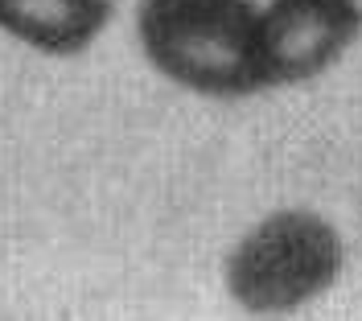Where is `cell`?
<instances>
[{"label":"cell","instance_id":"obj_1","mask_svg":"<svg viewBox=\"0 0 362 321\" xmlns=\"http://www.w3.org/2000/svg\"><path fill=\"white\" fill-rule=\"evenodd\" d=\"M346 272L341 230L309 206L264 214L226 252V297L251 317L296 313L325 297Z\"/></svg>","mask_w":362,"mask_h":321},{"label":"cell","instance_id":"obj_2","mask_svg":"<svg viewBox=\"0 0 362 321\" xmlns=\"http://www.w3.org/2000/svg\"><path fill=\"white\" fill-rule=\"evenodd\" d=\"M136 37L160 78L206 99H243L264 91L255 21L230 0L140 4Z\"/></svg>","mask_w":362,"mask_h":321},{"label":"cell","instance_id":"obj_3","mask_svg":"<svg viewBox=\"0 0 362 321\" xmlns=\"http://www.w3.org/2000/svg\"><path fill=\"white\" fill-rule=\"evenodd\" d=\"M362 37L358 0H272L255 17L264 87H300L334 70Z\"/></svg>","mask_w":362,"mask_h":321},{"label":"cell","instance_id":"obj_4","mask_svg":"<svg viewBox=\"0 0 362 321\" xmlns=\"http://www.w3.org/2000/svg\"><path fill=\"white\" fill-rule=\"evenodd\" d=\"M115 17V0H0V33L45 58L87 54Z\"/></svg>","mask_w":362,"mask_h":321},{"label":"cell","instance_id":"obj_5","mask_svg":"<svg viewBox=\"0 0 362 321\" xmlns=\"http://www.w3.org/2000/svg\"><path fill=\"white\" fill-rule=\"evenodd\" d=\"M230 4H239V8H243V13H247L251 21H255V17H259V13H264V8H268L272 0H230Z\"/></svg>","mask_w":362,"mask_h":321},{"label":"cell","instance_id":"obj_6","mask_svg":"<svg viewBox=\"0 0 362 321\" xmlns=\"http://www.w3.org/2000/svg\"><path fill=\"white\" fill-rule=\"evenodd\" d=\"M153 4H189V0H153Z\"/></svg>","mask_w":362,"mask_h":321}]
</instances>
